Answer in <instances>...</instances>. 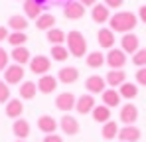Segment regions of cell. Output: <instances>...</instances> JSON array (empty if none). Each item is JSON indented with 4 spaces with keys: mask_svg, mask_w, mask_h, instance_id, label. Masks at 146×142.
<instances>
[{
    "mask_svg": "<svg viewBox=\"0 0 146 142\" xmlns=\"http://www.w3.org/2000/svg\"><path fill=\"white\" fill-rule=\"evenodd\" d=\"M136 24H138V16L132 14V12H128V10H122V12L113 14L111 20H109L111 30H113V32H119L122 36H124V34H130V32L136 28Z\"/></svg>",
    "mask_w": 146,
    "mask_h": 142,
    "instance_id": "cell-1",
    "label": "cell"
},
{
    "mask_svg": "<svg viewBox=\"0 0 146 142\" xmlns=\"http://www.w3.org/2000/svg\"><path fill=\"white\" fill-rule=\"evenodd\" d=\"M67 49L73 57H87V40L79 30H71L67 34Z\"/></svg>",
    "mask_w": 146,
    "mask_h": 142,
    "instance_id": "cell-2",
    "label": "cell"
},
{
    "mask_svg": "<svg viewBox=\"0 0 146 142\" xmlns=\"http://www.w3.org/2000/svg\"><path fill=\"white\" fill-rule=\"evenodd\" d=\"M49 69H51V59H49L48 55H36V57H32V61H30V71L34 73V75H48Z\"/></svg>",
    "mask_w": 146,
    "mask_h": 142,
    "instance_id": "cell-3",
    "label": "cell"
},
{
    "mask_svg": "<svg viewBox=\"0 0 146 142\" xmlns=\"http://www.w3.org/2000/svg\"><path fill=\"white\" fill-rule=\"evenodd\" d=\"M24 75H26V71H24L22 65L12 63V65H8L6 71H4V81L8 85H22L24 83Z\"/></svg>",
    "mask_w": 146,
    "mask_h": 142,
    "instance_id": "cell-4",
    "label": "cell"
},
{
    "mask_svg": "<svg viewBox=\"0 0 146 142\" xmlns=\"http://www.w3.org/2000/svg\"><path fill=\"white\" fill-rule=\"evenodd\" d=\"M75 105H77V97H75L73 93H69V91L59 93L57 97H55V107H57L61 113H65V115L75 109Z\"/></svg>",
    "mask_w": 146,
    "mask_h": 142,
    "instance_id": "cell-5",
    "label": "cell"
},
{
    "mask_svg": "<svg viewBox=\"0 0 146 142\" xmlns=\"http://www.w3.org/2000/svg\"><path fill=\"white\" fill-rule=\"evenodd\" d=\"M63 16L67 20H81L85 16V6L77 0H69L67 4H63Z\"/></svg>",
    "mask_w": 146,
    "mask_h": 142,
    "instance_id": "cell-6",
    "label": "cell"
},
{
    "mask_svg": "<svg viewBox=\"0 0 146 142\" xmlns=\"http://www.w3.org/2000/svg\"><path fill=\"white\" fill-rule=\"evenodd\" d=\"M107 65L111 69H122L126 65V53L122 49H117V47L109 49V53H107Z\"/></svg>",
    "mask_w": 146,
    "mask_h": 142,
    "instance_id": "cell-7",
    "label": "cell"
},
{
    "mask_svg": "<svg viewBox=\"0 0 146 142\" xmlns=\"http://www.w3.org/2000/svg\"><path fill=\"white\" fill-rule=\"evenodd\" d=\"M119 118H121V122L124 124V126L134 124V122L138 120V109H136V105H132V103L122 105V107H121V113H119Z\"/></svg>",
    "mask_w": 146,
    "mask_h": 142,
    "instance_id": "cell-8",
    "label": "cell"
},
{
    "mask_svg": "<svg viewBox=\"0 0 146 142\" xmlns=\"http://www.w3.org/2000/svg\"><path fill=\"white\" fill-rule=\"evenodd\" d=\"M85 89H87V93H91V95H99V93L103 95L105 89H107V81L101 75H91V77L85 79Z\"/></svg>",
    "mask_w": 146,
    "mask_h": 142,
    "instance_id": "cell-9",
    "label": "cell"
},
{
    "mask_svg": "<svg viewBox=\"0 0 146 142\" xmlns=\"http://www.w3.org/2000/svg\"><path fill=\"white\" fill-rule=\"evenodd\" d=\"M121 49L124 53H130V55H134L138 49H140V40H138V36L136 34H124L121 38Z\"/></svg>",
    "mask_w": 146,
    "mask_h": 142,
    "instance_id": "cell-10",
    "label": "cell"
},
{
    "mask_svg": "<svg viewBox=\"0 0 146 142\" xmlns=\"http://www.w3.org/2000/svg\"><path fill=\"white\" fill-rule=\"evenodd\" d=\"M95 107H97V105H95V97L91 93H85V95H81V97L77 99L75 111H77L79 115H89V113H93Z\"/></svg>",
    "mask_w": 146,
    "mask_h": 142,
    "instance_id": "cell-11",
    "label": "cell"
},
{
    "mask_svg": "<svg viewBox=\"0 0 146 142\" xmlns=\"http://www.w3.org/2000/svg\"><path fill=\"white\" fill-rule=\"evenodd\" d=\"M57 77H53V75H42L40 79H38V91L44 95H51L55 89H57Z\"/></svg>",
    "mask_w": 146,
    "mask_h": 142,
    "instance_id": "cell-12",
    "label": "cell"
},
{
    "mask_svg": "<svg viewBox=\"0 0 146 142\" xmlns=\"http://www.w3.org/2000/svg\"><path fill=\"white\" fill-rule=\"evenodd\" d=\"M59 126H61V130H63V134H67V136H75L77 132H79V120L71 115H63L61 120H59Z\"/></svg>",
    "mask_w": 146,
    "mask_h": 142,
    "instance_id": "cell-13",
    "label": "cell"
},
{
    "mask_svg": "<svg viewBox=\"0 0 146 142\" xmlns=\"http://www.w3.org/2000/svg\"><path fill=\"white\" fill-rule=\"evenodd\" d=\"M79 79V69L73 67V65H67V67H61L57 71V81L63 83V85H71Z\"/></svg>",
    "mask_w": 146,
    "mask_h": 142,
    "instance_id": "cell-14",
    "label": "cell"
},
{
    "mask_svg": "<svg viewBox=\"0 0 146 142\" xmlns=\"http://www.w3.org/2000/svg\"><path fill=\"white\" fill-rule=\"evenodd\" d=\"M140 136H142L140 128L134 126V124H130V126H122L121 130H119V136L117 138L121 142H136V140H140Z\"/></svg>",
    "mask_w": 146,
    "mask_h": 142,
    "instance_id": "cell-15",
    "label": "cell"
},
{
    "mask_svg": "<svg viewBox=\"0 0 146 142\" xmlns=\"http://www.w3.org/2000/svg\"><path fill=\"white\" fill-rule=\"evenodd\" d=\"M97 42L101 47H105V49H113L115 47V32L111 30V28H101L97 32Z\"/></svg>",
    "mask_w": 146,
    "mask_h": 142,
    "instance_id": "cell-16",
    "label": "cell"
},
{
    "mask_svg": "<svg viewBox=\"0 0 146 142\" xmlns=\"http://www.w3.org/2000/svg\"><path fill=\"white\" fill-rule=\"evenodd\" d=\"M57 120L51 117V115H42V117H38V128L44 132V134H55V130H57Z\"/></svg>",
    "mask_w": 146,
    "mask_h": 142,
    "instance_id": "cell-17",
    "label": "cell"
},
{
    "mask_svg": "<svg viewBox=\"0 0 146 142\" xmlns=\"http://www.w3.org/2000/svg\"><path fill=\"white\" fill-rule=\"evenodd\" d=\"M10 59L16 63V65H22L24 67L26 63L32 61V55H30V49L26 46L22 47H12V53H10Z\"/></svg>",
    "mask_w": 146,
    "mask_h": 142,
    "instance_id": "cell-18",
    "label": "cell"
},
{
    "mask_svg": "<svg viewBox=\"0 0 146 142\" xmlns=\"http://www.w3.org/2000/svg\"><path fill=\"white\" fill-rule=\"evenodd\" d=\"M105 81H107V85H109L111 89H117V87H121L122 83H126V73L122 69H111L107 73Z\"/></svg>",
    "mask_w": 146,
    "mask_h": 142,
    "instance_id": "cell-19",
    "label": "cell"
},
{
    "mask_svg": "<svg viewBox=\"0 0 146 142\" xmlns=\"http://www.w3.org/2000/svg\"><path fill=\"white\" fill-rule=\"evenodd\" d=\"M22 113H24V105H22V99H10L6 103V117L8 118H22Z\"/></svg>",
    "mask_w": 146,
    "mask_h": 142,
    "instance_id": "cell-20",
    "label": "cell"
},
{
    "mask_svg": "<svg viewBox=\"0 0 146 142\" xmlns=\"http://www.w3.org/2000/svg\"><path fill=\"white\" fill-rule=\"evenodd\" d=\"M91 18L95 24H105L111 20V10L105 6V4H95L91 8Z\"/></svg>",
    "mask_w": 146,
    "mask_h": 142,
    "instance_id": "cell-21",
    "label": "cell"
},
{
    "mask_svg": "<svg viewBox=\"0 0 146 142\" xmlns=\"http://www.w3.org/2000/svg\"><path fill=\"white\" fill-rule=\"evenodd\" d=\"M44 6H40L38 2H34V0H26L24 2V16L28 20H38L42 14H44Z\"/></svg>",
    "mask_w": 146,
    "mask_h": 142,
    "instance_id": "cell-22",
    "label": "cell"
},
{
    "mask_svg": "<svg viewBox=\"0 0 146 142\" xmlns=\"http://www.w3.org/2000/svg\"><path fill=\"white\" fill-rule=\"evenodd\" d=\"M12 132H14V136H16L18 140H26V138L30 136V122L24 120V118L14 120V124H12Z\"/></svg>",
    "mask_w": 146,
    "mask_h": 142,
    "instance_id": "cell-23",
    "label": "cell"
},
{
    "mask_svg": "<svg viewBox=\"0 0 146 142\" xmlns=\"http://www.w3.org/2000/svg\"><path fill=\"white\" fill-rule=\"evenodd\" d=\"M8 30H12V32H26V28L30 26L28 24V18L22 16V14H14V16H10V20H8Z\"/></svg>",
    "mask_w": 146,
    "mask_h": 142,
    "instance_id": "cell-24",
    "label": "cell"
},
{
    "mask_svg": "<svg viewBox=\"0 0 146 142\" xmlns=\"http://www.w3.org/2000/svg\"><path fill=\"white\" fill-rule=\"evenodd\" d=\"M18 93H20V99H22V101H32V99L36 97V93H38V83H34V81H24V83L20 85Z\"/></svg>",
    "mask_w": 146,
    "mask_h": 142,
    "instance_id": "cell-25",
    "label": "cell"
},
{
    "mask_svg": "<svg viewBox=\"0 0 146 142\" xmlns=\"http://www.w3.org/2000/svg\"><path fill=\"white\" fill-rule=\"evenodd\" d=\"M46 38H48V42L51 46H63L67 42V34L59 28H51L49 32H46Z\"/></svg>",
    "mask_w": 146,
    "mask_h": 142,
    "instance_id": "cell-26",
    "label": "cell"
},
{
    "mask_svg": "<svg viewBox=\"0 0 146 142\" xmlns=\"http://www.w3.org/2000/svg\"><path fill=\"white\" fill-rule=\"evenodd\" d=\"M85 63H87V67H91V69H99V67H103V65L107 63V55H103L101 51H91V53H87Z\"/></svg>",
    "mask_w": 146,
    "mask_h": 142,
    "instance_id": "cell-27",
    "label": "cell"
},
{
    "mask_svg": "<svg viewBox=\"0 0 146 142\" xmlns=\"http://www.w3.org/2000/svg\"><path fill=\"white\" fill-rule=\"evenodd\" d=\"M103 97V105H107L109 109H113V107H119L121 105V93L117 91V89H105V93L101 95Z\"/></svg>",
    "mask_w": 146,
    "mask_h": 142,
    "instance_id": "cell-28",
    "label": "cell"
},
{
    "mask_svg": "<svg viewBox=\"0 0 146 142\" xmlns=\"http://www.w3.org/2000/svg\"><path fill=\"white\" fill-rule=\"evenodd\" d=\"M36 28L42 30V32H49L51 28H55V16L49 14V12H44V14L36 20Z\"/></svg>",
    "mask_w": 146,
    "mask_h": 142,
    "instance_id": "cell-29",
    "label": "cell"
},
{
    "mask_svg": "<svg viewBox=\"0 0 146 142\" xmlns=\"http://www.w3.org/2000/svg\"><path fill=\"white\" fill-rule=\"evenodd\" d=\"M93 120L95 122H101V124H105V122H109L111 120V109L107 107V105H97L95 109H93Z\"/></svg>",
    "mask_w": 146,
    "mask_h": 142,
    "instance_id": "cell-30",
    "label": "cell"
},
{
    "mask_svg": "<svg viewBox=\"0 0 146 142\" xmlns=\"http://www.w3.org/2000/svg\"><path fill=\"white\" fill-rule=\"evenodd\" d=\"M119 124L115 122V120H109V122H105L103 124V128H101V136L105 138V140H113V138H117L119 136Z\"/></svg>",
    "mask_w": 146,
    "mask_h": 142,
    "instance_id": "cell-31",
    "label": "cell"
},
{
    "mask_svg": "<svg viewBox=\"0 0 146 142\" xmlns=\"http://www.w3.org/2000/svg\"><path fill=\"white\" fill-rule=\"evenodd\" d=\"M69 49L67 46H51L49 49V57L53 59V61H65V59H69Z\"/></svg>",
    "mask_w": 146,
    "mask_h": 142,
    "instance_id": "cell-32",
    "label": "cell"
},
{
    "mask_svg": "<svg viewBox=\"0 0 146 142\" xmlns=\"http://www.w3.org/2000/svg\"><path fill=\"white\" fill-rule=\"evenodd\" d=\"M119 93H121L122 99H126V101H132L136 95H138V87H136V83H122L121 87H119Z\"/></svg>",
    "mask_w": 146,
    "mask_h": 142,
    "instance_id": "cell-33",
    "label": "cell"
},
{
    "mask_svg": "<svg viewBox=\"0 0 146 142\" xmlns=\"http://www.w3.org/2000/svg\"><path fill=\"white\" fill-rule=\"evenodd\" d=\"M6 42L12 47H22L28 42V36H26V32H10V36H8Z\"/></svg>",
    "mask_w": 146,
    "mask_h": 142,
    "instance_id": "cell-34",
    "label": "cell"
},
{
    "mask_svg": "<svg viewBox=\"0 0 146 142\" xmlns=\"http://www.w3.org/2000/svg\"><path fill=\"white\" fill-rule=\"evenodd\" d=\"M132 63L140 69V67H146V47H140L134 55H132Z\"/></svg>",
    "mask_w": 146,
    "mask_h": 142,
    "instance_id": "cell-35",
    "label": "cell"
},
{
    "mask_svg": "<svg viewBox=\"0 0 146 142\" xmlns=\"http://www.w3.org/2000/svg\"><path fill=\"white\" fill-rule=\"evenodd\" d=\"M8 101H10V87L4 79H0V105L8 103Z\"/></svg>",
    "mask_w": 146,
    "mask_h": 142,
    "instance_id": "cell-36",
    "label": "cell"
},
{
    "mask_svg": "<svg viewBox=\"0 0 146 142\" xmlns=\"http://www.w3.org/2000/svg\"><path fill=\"white\" fill-rule=\"evenodd\" d=\"M8 61H10V53H8L4 47H0V73H2V71H6Z\"/></svg>",
    "mask_w": 146,
    "mask_h": 142,
    "instance_id": "cell-37",
    "label": "cell"
},
{
    "mask_svg": "<svg viewBox=\"0 0 146 142\" xmlns=\"http://www.w3.org/2000/svg\"><path fill=\"white\" fill-rule=\"evenodd\" d=\"M134 77H136V85L146 87V67H140V69L134 73Z\"/></svg>",
    "mask_w": 146,
    "mask_h": 142,
    "instance_id": "cell-38",
    "label": "cell"
},
{
    "mask_svg": "<svg viewBox=\"0 0 146 142\" xmlns=\"http://www.w3.org/2000/svg\"><path fill=\"white\" fill-rule=\"evenodd\" d=\"M103 4H105L109 10H117V8H121L122 4H124V0H105Z\"/></svg>",
    "mask_w": 146,
    "mask_h": 142,
    "instance_id": "cell-39",
    "label": "cell"
},
{
    "mask_svg": "<svg viewBox=\"0 0 146 142\" xmlns=\"http://www.w3.org/2000/svg\"><path fill=\"white\" fill-rule=\"evenodd\" d=\"M8 36H10L8 26H0V42H6V40H8Z\"/></svg>",
    "mask_w": 146,
    "mask_h": 142,
    "instance_id": "cell-40",
    "label": "cell"
},
{
    "mask_svg": "<svg viewBox=\"0 0 146 142\" xmlns=\"http://www.w3.org/2000/svg\"><path fill=\"white\" fill-rule=\"evenodd\" d=\"M44 142H63V138L57 136V134H46L44 136Z\"/></svg>",
    "mask_w": 146,
    "mask_h": 142,
    "instance_id": "cell-41",
    "label": "cell"
},
{
    "mask_svg": "<svg viewBox=\"0 0 146 142\" xmlns=\"http://www.w3.org/2000/svg\"><path fill=\"white\" fill-rule=\"evenodd\" d=\"M138 20H140L142 24H146V4L138 8Z\"/></svg>",
    "mask_w": 146,
    "mask_h": 142,
    "instance_id": "cell-42",
    "label": "cell"
},
{
    "mask_svg": "<svg viewBox=\"0 0 146 142\" xmlns=\"http://www.w3.org/2000/svg\"><path fill=\"white\" fill-rule=\"evenodd\" d=\"M77 2H81L85 8H93V6L97 4V0H77Z\"/></svg>",
    "mask_w": 146,
    "mask_h": 142,
    "instance_id": "cell-43",
    "label": "cell"
},
{
    "mask_svg": "<svg viewBox=\"0 0 146 142\" xmlns=\"http://www.w3.org/2000/svg\"><path fill=\"white\" fill-rule=\"evenodd\" d=\"M34 2H38V4H40V6H44V8L49 4V0H34Z\"/></svg>",
    "mask_w": 146,
    "mask_h": 142,
    "instance_id": "cell-44",
    "label": "cell"
},
{
    "mask_svg": "<svg viewBox=\"0 0 146 142\" xmlns=\"http://www.w3.org/2000/svg\"><path fill=\"white\" fill-rule=\"evenodd\" d=\"M55 2H65V4H67V2H69V0H55Z\"/></svg>",
    "mask_w": 146,
    "mask_h": 142,
    "instance_id": "cell-45",
    "label": "cell"
},
{
    "mask_svg": "<svg viewBox=\"0 0 146 142\" xmlns=\"http://www.w3.org/2000/svg\"><path fill=\"white\" fill-rule=\"evenodd\" d=\"M16 142H26V140H16Z\"/></svg>",
    "mask_w": 146,
    "mask_h": 142,
    "instance_id": "cell-46",
    "label": "cell"
},
{
    "mask_svg": "<svg viewBox=\"0 0 146 142\" xmlns=\"http://www.w3.org/2000/svg\"><path fill=\"white\" fill-rule=\"evenodd\" d=\"M20 2H26V0H20Z\"/></svg>",
    "mask_w": 146,
    "mask_h": 142,
    "instance_id": "cell-47",
    "label": "cell"
}]
</instances>
